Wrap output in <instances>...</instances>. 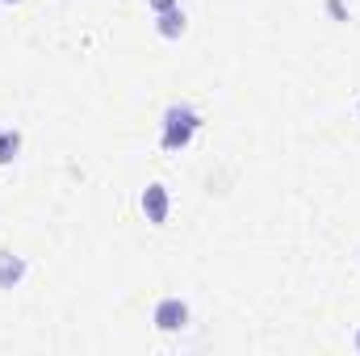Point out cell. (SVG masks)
Masks as SVG:
<instances>
[{
	"label": "cell",
	"mask_w": 360,
	"mask_h": 356,
	"mask_svg": "<svg viewBox=\"0 0 360 356\" xmlns=\"http://www.w3.org/2000/svg\"><path fill=\"white\" fill-rule=\"evenodd\" d=\"M197 130H201V109L193 101H172L160 117V147L168 155H180L184 147H193Z\"/></svg>",
	"instance_id": "1"
},
{
	"label": "cell",
	"mask_w": 360,
	"mask_h": 356,
	"mask_svg": "<svg viewBox=\"0 0 360 356\" xmlns=\"http://www.w3.org/2000/svg\"><path fill=\"white\" fill-rule=\"evenodd\" d=\"M151 323H155V331L176 336V331H184V327L193 323V306H188L180 293H164V298L151 306Z\"/></svg>",
	"instance_id": "2"
},
{
	"label": "cell",
	"mask_w": 360,
	"mask_h": 356,
	"mask_svg": "<svg viewBox=\"0 0 360 356\" xmlns=\"http://www.w3.org/2000/svg\"><path fill=\"white\" fill-rule=\"evenodd\" d=\"M139 210H143V218H147L151 227H168V214H172V193H168V184L151 180V184L139 193Z\"/></svg>",
	"instance_id": "3"
},
{
	"label": "cell",
	"mask_w": 360,
	"mask_h": 356,
	"mask_svg": "<svg viewBox=\"0 0 360 356\" xmlns=\"http://www.w3.org/2000/svg\"><path fill=\"white\" fill-rule=\"evenodd\" d=\"M25 276H30V265H25V256H17V252L0 248V289H17Z\"/></svg>",
	"instance_id": "4"
},
{
	"label": "cell",
	"mask_w": 360,
	"mask_h": 356,
	"mask_svg": "<svg viewBox=\"0 0 360 356\" xmlns=\"http://www.w3.org/2000/svg\"><path fill=\"white\" fill-rule=\"evenodd\" d=\"M184 30H188V17H184V8H164V13H155V34L160 38H168V42H176L184 38Z\"/></svg>",
	"instance_id": "5"
},
{
	"label": "cell",
	"mask_w": 360,
	"mask_h": 356,
	"mask_svg": "<svg viewBox=\"0 0 360 356\" xmlns=\"http://www.w3.org/2000/svg\"><path fill=\"white\" fill-rule=\"evenodd\" d=\"M21 155V130L17 126H0V168H8Z\"/></svg>",
	"instance_id": "6"
},
{
	"label": "cell",
	"mask_w": 360,
	"mask_h": 356,
	"mask_svg": "<svg viewBox=\"0 0 360 356\" xmlns=\"http://www.w3.org/2000/svg\"><path fill=\"white\" fill-rule=\"evenodd\" d=\"M323 8H327V17H331V21H352V13H348V4H344V0H323Z\"/></svg>",
	"instance_id": "7"
},
{
	"label": "cell",
	"mask_w": 360,
	"mask_h": 356,
	"mask_svg": "<svg viewBox=\"0 0 360 356\" xmlns=\"http://www.w3.org/2000/svg\"><path fill=\"white\" fill-rule=\"evenodd\" d=\"M180 0H147V8H151V13H164V8H176Z\"/></svg>",
	"instance_id": "8"
},
{
	"label": "cell",
	"mask_w": 360,
	"mask_h": 356,
	"mask_svg": "<svg viewBox=\"0 0 360 356\" xmlns=\"http://www.w3.org/2000/svg\"><path fill=\"white\" fill-rule=\"evenodd\" d=\"M352 348H356V352H360V327H356V336H352Z\"/></svg>",
	"instance_id": "9"
},
{
	"label": "cell",
	"mask_w": 360,
	"mask_h": 356,
	"mask_svg": "<svg viewBox=\"0 0 360 356\" xmlns=\"http://www.w3.org/2000/svg\"><path fill=\"white\" fill-rule=\"evenodd\" d=\"M0 4H21V0H0Z\"/></svg>",
	"instance_id": "10"
},
{
	"label": "cell",
	"mask_w": 360,
	"mask_h": 356,
	"mask_svg": "<svg viewBox=\"0 0 360 356\" xmlns=\"http://www.w3.org/2000/svg\"><path fill=\"white\" fill-rule=\"evenodd\" d=\"M356 113H360V96H356Z\"/></svg>",
	"instance_id": "11"
}]
</instances>
